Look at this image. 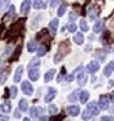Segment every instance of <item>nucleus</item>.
<instances>
[{"label": "nucleus", "mask_w": 114, "mask_h": 121, "mask_svg": "<svg viewBox=\"0 0 114 121\" xmlns=\"http://www.w3.org/2000/svg\"><path fill=\"white\" fill-rule=\"evenodd\" d=\"M48 111H49V114H52V115L57 114L58 112V106L54 105V104H50V105L48 106Z\"/></svg>", "instance_id": "29"}, {"label": "nucleus", "mask_w": 114, "mask_h": 121, "mask_svg": "<svg viewBox=\"0 0 114 121\" xmlns=\"http://www.w3.org/2000/svg\"><path fill=\"white\" fill-rule=\"evenodd\" d=\"M22 74H23V65H19L17 69H16V72H15V75H14V82H15V83L21 82Z\"/></svg>", "instance_id": "10"}, {"label": "nucleus", "mask_w": 114, "mask_h": 121, "mask_svg": "<svg viewBox=\"0 0 114 121\" xmlns=\"http://www.w3.org/2000/svg\"><path fill=\"white\" fill-rule=\"evenodd\" d=\"M19 109L21 110V111H23V112H26L27 110H28V103H27V100L26 99H21L20 100V103H19Z\"/></svg>", "instance_id": "21"}, {"label": "nucleus", "mask_w": 114, "mask_h": 121, "mask_svg": "<svg viewBox=\"0 0 114 121\" xmlns=\"http://www.w3.org/2000/svg\"><path fill=\"white\" fill-rule=\"evenodd\" d=\"M38 49V47H37V41H34V40H31V41H28V43H27V51L28 52H36Z\"/></svg>", "instance_id": "17"}, {"label": "nucleus", "mask_w": 114, "mask_h": 121, "mask_svg": "<svg viewBox=\"0 0 114 121\" xmlns=\"http://www.w3.org/2000/svg\"><path fill=\"white\" fill-rule=\"evenodd\" d=\"M57 96V90L54 89V88H48V91L44 96V101L46 103H50L54 98Z\"/></svg>", "instance_id": "5"}, {"label": "nucleus", "mask_w": 114, "mask_h": 121, "mask_svg": "<svg viewBox=\"0 0 114 121\" xmlns=\"http://www.w3.org/2000/svg\"><path fill=\"white\" fill-rule=\"evenodd\" d=\"M20 52H21V48L19 47V48H17V51L15 52V54H14V57L11 58V60H16V59H17V58H19V54H20Z\"/></svg>", "instance_id": "33"}, {"label": "nucleus", "mask_w": 114, "mask_h": 121, "mask_svg": "<svg viewBox=\"0 0 114 121\" xmlns=\"http://www.w3.org/2000/svg\"><path fill=\"white\" fill-rule=\"evenodd\" d=\"M49 3H50V6L52 8H55L57 5H58V3H59V0H49Z\"/></svg>", "instance_id": "34"}, {"label": "nucleus", "mask_w": 114, "mask_h": 121, "mask_svg": "<svg viewBox=\"0 0 114 121\" xmlns=\"http://www.w3.org/2000/svg\"><path fill=\"white\" fill-rule=\"evenodd\" d=\"M31 0H23L22 4H21V13H22L23 15L28 14L30 9H31Z\"/></svg>", "instance_id": "11"}, {"label": "nucleus", "mask_w": 114, "mask_h": 121, "mask_svg": "<svg viewBox=\"0 0 114 121\" xmlns=\"http://www.w3.org/2000/svg\"><path fill=\"white\" fill-rule=\"evenodd\" d=\"M88 99H90V93H88V90L80 91V101H81V103H82V104L87 103Z\"/></svg>", "instance_id": "18"}, {"label": "nucleus", "mask_w": 114, "mask_h": 121, "mask_svg": "<svg viewBox=\"0 0 114 121\" xmlns=\"http://www.w3.org/2000/svg\"><path fill=\"white\" fill-rule=\"evenodd\" d=\"M76 20V15H74V13L70 14V21H75Z\"/></svg>", "instance_id": "36"}, {"label": "nucleus", "mask_w": 114, "mask_h": 121, "mask_svg": "<svg viewBox=\"0 0 114 121\" xmlns=\"http://www.w3.org/2000/svg\"><path fill=\"white\" fill-rule=\"evenodd\" d=\"M14 14H15V6H12V5H11V6H10V9H9V13H8L6 15H8L9 19H11L12 16H14Z\"/></svg>", "instance_id": "32"}, {"label": "nucleus", "mask_w": 114, "mask_h": 121, "mask_svg": "<svg viewBox=\"0 0 114 121\" xmlns=\"http://www.w3.org/2000/svg\"><path fill=\"white\" fill-rule=\"evenodd\" d=\"M114 70V60H112V62H109L106 67H104V70H103V74H104V77H110V74L113 73Z\"/></svg>", "instance_id": "12"}, {"label": "nucleus", "mask_w": 114, "mask_h": 121, "mask_svg": "<svg viewBox=\"0 0 114 121\" xmlns=\"http://www.w3.org/2000/svg\"><path fill=\"white\" fill-rule=\"evenodd\" d=\"M98 105H99L101 110H107L108 108H109V99H108V96L102 95L99 98V100H98Z\"/></svg>", "instance_id": "3"}, {"label": "nucleus", "mask_w": 114, "mask_h": 121, "mask_svg": "<svg viewBox=\"0 0 114 121\" xmlns=\"http://www.w3.org/2000/svg\"><path fill=\"white\" fill-rule=\"evenodd\" d=\"M8 79V72H1L0 73V84H4Z\"/></svg>", "instance_id": "30"}, {"label": "nucleus", "mask_w": 114, "mask_h": 121, "mask_svg": "<svg viewBox=\"0 0 114 121\" xmlns=\"http://www.w3.org/2000/svg\"><path fill=\"white\" fill-rule=\"evenodd\" d=\"M0 120H9L8 116H4V115H0Z\"/></svg>", "instance_id": "39"}, {"label": "nucleus", "mask_w": 114, "mask_h": 121, "mask_svg": "<svg viewBox=\"0 0 114 121\" xmlns=\"http://www.w3.org/2000/svg\"><path fill=\"white\" fill-rule=\"evenodd\" d=\"M74 79V74H70V75H68V78H66V82H71Z\"/></svg>", "instance_id": "37"}, {"label": "nucleus", "mask_w": 114, "mask_h": 121, "mask_svg": "<svg viewBox=\"0 0 114 121\" xmlns=\"http://www.w3.org/2000/svg\"><path fill=\"white\" fill-rule=\"evenodd\" d=\"M47 52H48V48L46 46H41L39 48L37 49V57H43Z\"/></svg>", "instance_id": "25"}, {"label": "nucleus", "mask_w": 114, "mask_h": 121, "mask_svg": "<svg viewBox=\"0 0 114 121\" xmlns=\"http://www.w3.org/2000/svg\"><path fill=\"white\" fill-rule=\"evenodd\" d=\"M80 29H81V31L87 32V31H88V24L86 22L85 20H81V21H80Z\"/></svg>", "instance_id": "26"}, {"label": "nucleus", "mask_w": 114, "mask_h": 121, "mask_svg": "<svg viewBox=\"0 0 114 121\" xmlns=\"http://www.w3.org/2000/svg\"><path fill=\"white\" fill-rule=\"evenodd\" d=\"M103 26H104V21L103 20H98L93 26V32L95 34H99V32L103 30Z\"/></svg>", "instance_id": "16"}, {"label": "nucleus", "mask_w": 114, "mask_h": 121, "mask_svg": "<svg viewBox=\"0 0 114 121\" xmlns=\"http://www.w3.org/2000/svg\"><path fill=\"white\" fill-rule=\"evenodd\" d=\"M58 26H59V20H58V19H53L50 22H49V31L52 32L53 35H55V34H57Z\"/></svg>", "instance_id": "13"}, {"label": "nucleus", "mask_w": 114, "mask_h": 121, "mask_svg": "<svg viewBox=\"0 0 114 121\" xmlns=\"http://www.w3.org/2000/svg\"><path fill=\"white\" fill-rule=\"evenodd\" d=\"M98 70H99V63L97 62V60H91V62L86 65V72L87 73L95 74L96 72H98Z\"/></svg>", "instance_id": "2"}, {"label": "nucleus", "mask_w": 114, "mask_h": 121, "mask_svg": "<svg viewBox=\"0 0 114 121\" xmlns=\"http://www.w3.org/2000/svg\"><path fill=\"white\" fill-rule=\"evenodd\" d=\"M21 89H22L23 94H26L27 96H31L32 94H33V86H32V84L30 83V82H22V84H21Z\"/></svg>", "instance_id": "1"}, {"label": "nucleus", "mask_w": 114, "mask_h": 121, "mask_svg": "<svg viewBox=\"0 0 114 121\" xmlns=\"http://www.w3.org/2000/svg\"><path fill=\"white\" fill-rule=\"evenodd\" d=\"M39 70H38V68H31L28 70V77H30V79L31 80H33V82H37L38 79H39Z\"/></svg>", "instance_id": "7"}, {"label": "nucleus", "mask_w": 114, "mask_h": 121, "mask_svg": "<svg viewBox=\"0 0 114 121\" xmlns=\"http://www.w3.org/2000/svg\"><path fill=\"white\" fill-rule=\"evenodd\" d=\"M1 111L3 112H10L11 111V103H10L9 100H6L5 103H3V105H1Z\"/></svg>", "instance_id": "22"}, {"label": "nucleus", "mask_w": 114, "mask_h": 121, "mask_svg": "<svg viewBox=\"0 0 114 121\" xmlns=\"http://www.w3.org/2000/svg\"><path fill=\"white\" fill-rule=\"evenodd\" d=\"M33 8L36 10H44L47 9V4L43 0H33Z\"/></svg>", "instance_id": "14"}, {"label": "nucleus", "mask_w": 114, "mask_h": 121, "mask_svg": "<svg viewBox=\"0 0 114 121\" xmlns=\"http://www.w3.org/2000/svg\"><path fill=\"white\" fill-rule=\"evenodd\" d=\"M1 31H3V25H0V34H1Z\"/></svg>", "instance_id": "41"}, {"label": "nucleus", "mask_w": 114, "mask_h": 121, "mask_svg": "<svg viewBox=\"0 0 114 121\" xmlns=\"http://www.w3.org/2000/svg\"><path fill=\"white\" fill-rule=\"evenodd\" d=\"M55 77V69H49L48 72L44 74V82L46 83H49L50 80H53V78Z\"/></svg>", "instance_id": "15"}, {"label": "nucleus", "mask_w": 114, "mask_h": 121, "mask_svg": "<svg viewBox=\"0 0 114 121\" xmlns=\"http://www.w3.org/2000/svg\"><path fill=\"white\" fill-rule=\"evenodd\" d=\"M66 112L68 115H70V116H77V115L80 114V106L79 105H70L66 108Z\"/></svg>", "instance_id": "4"}, {"label": "nucleus", "mask_w": 114, "mask_h": 121, "mask_svg": "<svg viewBox=\"0 0 114 121\" xmlns=\"http://www.w3.org/2000/svg\"><path fill=\"white\" fill-rule=\"evenodd\" d=\"M16 95H17V88H16V86H11V88H10V96H11V98H16Z\"/></svg>", "instance_id": "31"}, {"label": "nucleus", "mask_w": 114, "mask_h": 121, "mask_svg": "<svg viewBox=\"0 0 114 121\" xmlns=\"http://www.w3.org/2000/svg\"><path fill=\"white\" fill-rule=\"evenodd\" d=\"M39 64H41L39 58L36 57V58H33V59H32L31 62L28 63V69H31V68H38V67H39Z\"/></svg>", "instance_id": "23"}, {"label": "nucleus", "mask_w": 114, "mask_h": 121, "mask_svg": "<svg viewBox=\"0 0 114 121\" xmlns=\"http://www.w3.org/2000/svg\"><path fill=\"white\" fill-rule=\"evenodd\" d=\"M0 5H1V0H0Z\"/></svg>", "instance_id": "42"}, {"label": "nucleus", "mask_w": 114, "mask_h": 121, "mask_svg": "<svg viewBox=\"0 0 114 121\" xmlns=\"http://www.w3.org/2000/svg\"><path fill=\"white\" fill-rule=\"evenodd\" d=\"M68 30L70 31V32H72V34H75L76 32V30H77V26H76V24L74 22V21H71L70 24H68Z\"/></svg>", "instance_id": "27"}, {"label": "nucleus", "mask_w": 114, "mask_h": 121, "mask_svg": "<svg viewBox=\"0 0 114 121\" xmlns=\"http://www.w3.org/2000/svg\"><path fill=\"white\" fill-rule=\"evenodd\" d=\"M77 99H80V91H79V90L72 91L71 94L68 96V100H69V101H71V103H75L76 100H77Z\"/></svg>", "instance_id": "20"}, {"label": "nucleus", "mask_w": 114, "mask_h": 121, "mask_svg": "<svg viewBox=\"0 0 114 121\" xmlns=\"http://www.w3.org/2000/svg\"><path fill=\"white\" fill-rule=\"evenodd\" d=\"M77 84L80 85V86H85V84L87 83V72H81V73H79V75H77Z\"/></svg>", "instance_id": "8"}, {"label": "nucleus", "mask_w": 114, "mask_h": 121, "mask_svg": "<svg viewBox=\"0 0 114 121\" xmlns=\"http://www.w3.org/2000/svg\"><path fill=\"white\" fill-rule=\"evenodd\" d=\"M93 116H95L93 112H92L90 109H87V108H86V110L82 112V119H84V120H90V119H92Z\"/></svg>", "instance_id": "24"}, {"label": "nucleus", "mask_w": 114, "mask_h": 121, "mask_svg": "<svg viewBox=\"0 0 114 121\" xmlns=\"http://www.w3.org/2000/svg\"><path fill=\"white\" fill-rule=\"evenodd\" d=\"M65 13H66V6H65V5H60L58 9V16L61 17L63 15H65Z\"/></svg>", "instance_id": "28"}, {"label": "nucleus", "mask_w": 114, "mask_h": 121, "mask_svg": "<svg viewBox=\"0 0 114 121\" xmlns=\"http://www.w3.org/2000/svg\"><path fill=\"white\" fill-rule=\"evenodd\" d=\"M101 120H114V117L108 116V115H107V116H102V117H101Z\"/></svg>", "instance_id": "35"}, {"label": "nucleus", "mask_w": 114, "mask_h": 121, "mask_svg": "<svg viewBox=\"0 0 114 121\" xmlns=\"http://www.w3.org/2000/svg\"><path fill=\"white\" fill-rule=\"evenodd\" d=\"M87 109H90L91 111L93 112L95 116H97V115L99 114V111H101V108H99V105H98V103H96V101H91V103H88Z\"/></svg>", "instance_id": "6"}, {"label": "nucleus", "mask_w": 114, "mask_h": 121, "mask_svg": "<svg viewBox=\"0 0 114 121\" xmlns=\"http://www.w3.org/2000/svg\"><path fill=\"white\" fill-rule=\"evenodd\" d=\"M15 117H16V119L20 117V111H19V110H16V111H15Z\"/></svg>", "instance_id": "38"}, {"label": "nucleus", "mask_w": 114, "mask_h": 121, "mask_svg": "<svg viewBox=\"0 0 114 121\" xmlns=\"http://www.w3.org/2000/svg\"><path fill=\"white\" fill-rule=\"evenodd\" d=\"M74 42L76 43V45H82L84 43V35L81 34V32H77V34L74 35Z\"/></svg>", "instance_id": "19"}, {"label": "nucleus", "mask_w": 114, "mask_h": 121, "mask_svg": "<svg viewBox=\"0 0 114 121\" xmlns=\"http://www.w3.org/2000/svg\"><path fill=\"white\" fill-rule=\"evenodd\" d=\"M110 101L114 104V94H113V95H112V98H110Z\"/></svg>", "instance_id": "40"}, {"label": "nucleus", "mask_w": 114, "mask_h": 121, "mask_svg": "<svg viewBox=\"0 0 114 121\" xmlns=\"http://www.w3.org/2000/svg\"><path fill=\"white\" fill-rule=\"evenodd\" d=\"M43 108L42 106H33L31 109V116L32 117H39V116H42V114H43Z\"/></svg>", "instance_id": "9"}]
</instances>
